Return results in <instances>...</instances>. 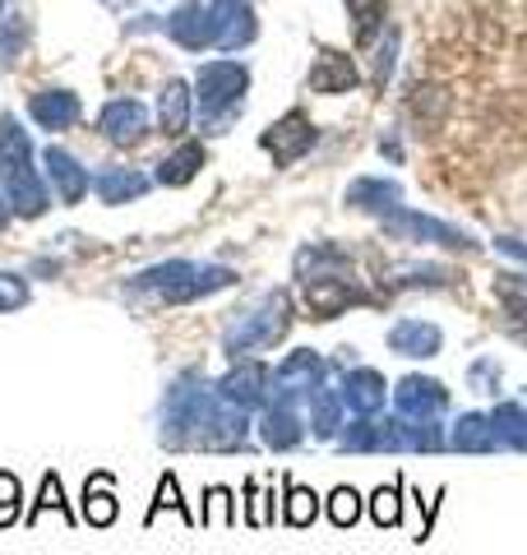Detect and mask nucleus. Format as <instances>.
<instances>
[{
  "label": "nucleus",
  "instance_id": "0eeeda50",
  "mask_svg": "<svg viewBox=\"0 0 527 555\" xmlns=\"http://www.w3.org/2000/svg\"><path fill=\"white\" fill-rule=\"evenodd\" d=\"M384 232L398 236V241H430V246H449V250H477L467 232L449 228V222H439V218L412 214V208H394V214H384Z\"/></svg>",
  "mask_w": 527,
  "mask_h": 555
},
{
  "label": "nucleus",
  "instance_id": "f8f14e48",
  "mask_svg": "<svg viewBox=\"0 0 527 555\" xmlns=\"http://www.w3.org/2000/svg\"><path fill=\"white\" fill-rule=\"evenodd\" d=\"M208 24H214V47L218 51H236L255 38V14L241 0H214L208 5Z\"/></svg>",
  "mask_w": 527,
  "mask_h": 555
},
{
  "label": "nucleus",
  "instance_id": "20e7f679",
  "mask_svg": "<svg viewBox=\"0 0 527 555\" xmlns=\"http://www.w3.org/2000/svg\"><path fill=\"white\" fill-rule=\"evenodd\" d=\"M250 89V69L236 61H208L200 69V112H204V130L222 134L241 112V98Z\"/></svg>",
  "mask_w": 527,
  "mask_h": 555
},
{
  "label": "nucleus",
  "instance_id": "bb28decb",
  "mask_svg": "<svg viewBox=\"0 0 527 555\" xmlns=\"http://www.w3.org/2000/svg\"><path fill=\"white\" fill-rule=\"evenodd\" d=\"M185 126H190V89L181 79H171L163 102H157V130L176 139V134H185Z\"/></svg>",
  "mask_w": 527,
  "mask_h": 555
},
{
  "label": "nucleus",
  "instance_id": "a19ab883",
  "mask_svg": "<svg viewBox=\"0 0 527 555\" xmlns=\"http://www.w3.org/2000/svg\"><path fill=\"white\" fill-rule=\"evenodd\" d=\"M24 38H28L24 20H20V14H10V20H5V33H0V61H5V65L20 61V42H24Z\"/></svg>",
  "mask_w": 527,
  "mask_h": 555
},
{
  "label": "nucleus",
  "instance_id": "9d476101",
  "mask_svg": "<svg viewBox=\"0 0 527 555\" xmlns=\"http://www.w3.org/2000/svg\"><path fill=\"white\" fill-rule=\"evenodd\" d=\"M357 301H371L361 292V283L351 273H333V278H310L306 283V306H310V315L314 320H338L347 306H357Z\"/></svg>",
  "mask_w": 527,
  "mask_h": 555
},
{
  "label": "nucleus",
  "instance_id": "5701e85b",
  "mask_svg": "<svg viewBox=\"0 0 527 555\" xmlns=\"http://www.w3.org/2000/svg\"><path fill=\"white\" fill-rule=\"evenodd\" d=\"M83 524H88V528H112V524H116L112 473H93V477L83 481Z\"/></svg>",
  "mask_w": 527,
  "mask_h": 555
},
{
  "label": "nucleus",
  "instance_id": "a878e982",
  "mask_svg": "<svg viewBox=\"0 0 527 555\" xmlns=\"http://www.w3.org/2000/svg\"><path fill=\"white\" fill-rule=\"evenodd\" d=\"M310 430L320 440H338V430H343V393L338 389L310 393Z\"/></svg>",
  "mask_w": 527,
  "mask_h": 555
},
{
  "label": "nucleus",
  "instance_id": "c756f323",
  "mask_svg": "<svg viewBox=\"0 0 527 555\" xmlns=\"http://www.w3.org/2000/svg\"><path fill=\"white\" fill-rule=\"evenodd\" d=\"M384 5H389V0H347V10H351V38H357V47H371L380 38Z\"/></svg>",
  "mask_w": 527,
  "mask_h": 555
},
{
  "label": "nucleus",
  "instance_id": "6ab92c4d",
  "mask_svg": "<svg viewBox=\"0 0 527 555\" xmlns=\"http://www.w3.org/2000/svg\"><path fill=\"white\" fill-rule=\"evenodd\" d=\"M343 408H351L357 416H375L384 408V398H389V385H384V375L361 366V371H347L343 375Z\"/></svg>",
  "mask_w": 527,
  "mask_h": 555
},
{
  "label": "nucleus",
  "instance_id": "a211bd4d",
  "mask_svg": "<svg viewBox=\"0 0 527 555\" xmlns=\"http://www.w3.org/2000/svg\"><path fill=\"white\" fill-rule=\"evenodd\" d=\"M310 89L314 93H329V98L351 93V89H357V61L343 56V51H333V47H320L314 69H310Z\"/></svg>",
  "mask_w": 527,
  "mask_h": 555
},
{
  "label": "nucleus",
  "instance_id": "2f4dec72",
  "mask_svg": "<svg viewBox=\"0 0 527 555\" xmlns=\"http://www.w3.org/2000/svg\"><path fill=\"white\" fill-rule=\"evenodd\" d=\"M283 518H287V528H310L314 518H320V495H314L310 486L287 481V505H283Z\"/></svg>",
  "mask_w": 527,
  "mask_h": 555
},
{
  "label": "nucleus",
  "instance_id": "b1692460",
  "mask_svg": "<svg viewBox=\"0 0 527 555\" xmlns=\"http://www.w3.org/2000/svg\"><path fill=\"white\" fill-rule=\"evenodd\" d=\"M167 33L181 47H190V51H200V47H214V24H208V5H181L171 14V24H167Z\"/></svg>",
  "mask_w": 527,
  "mask_h": 555
},
{
  "label": "nucleus",
  "instance_id": "f03ea898",
  "mask_svg": "<svg viewBox=\"0 0 527 555\" xmlns=\"http://www.w3.org/2000/svg\"><path fill=\"white\" fill-rule=\"evenodd\" d=\"M236 273L222 264H200V259H167V264H153L144 273H134V283L126 287L130 301L144 306H185L200 297H214V292L232 287Z\"/></svg>",
  "mask_w": 527,
  "mask_h": 555
},
{
  "label": "nucleus",
  "instance_id": "1a4fd4ad",
  "mask_svg": "<svg viewBox=\"0 0 527 555\" xmlns=\"http://www.w3.org/2000/svg\"><path fill=\"white\" fill-rule=\"evenodd\" d=\"M449 408V389L430 375H408L394 385V412L412 416V422H439Z\"/></svg>",
  "mask_w": 527,
  "mask_h": 555
},
{
  "label": "nucleus",
  "instance_id": "7ed1b4c3",
  "mask_svg": "<svg viewBox=\"0 0 527 555\" xmlns=\"http://www.w3.org/2000/svg\"><path fill=\"white\" fill-rule=\"evenodd\" d=\"M287 328H292V297L287 292H264L259 306L241 310V315L222 328V352L241 361L250 352H264V347L283 343Z\"/></svg>",
  "mask_w": 527,
  "mask_h": 555
},
{
  "label": "nucleus",
  "instance_id": "79ce46f5",
  "mask_svg": "<svg viewBox=\"0 0 527 555\" xmlns=\"http://www.w3.org/2000/svg\"><path fill=\"white\" fill-rule=\"evenodd\" d=\"M496 246H500V255H514V259H523V264H527V246H523V241H514V236H500Z\"/></svg>",
  "mask_w": 527,
  "mask_h": 555
},
{
  "label": "nucleus",
  "instance_id": "c9c22d12",
  "mask_svg": "<svg viewBox=\"0 0 527 555\" xmlns=\"http://www.w3.org/2000/svg\"><path fill=\"white\" fill-rule=\"evenodd\" d=\"M371 518H375V528H398L402 524V491L398 486H380V491L371 495Z\"/></svg>",
  "mask_w": 527,
  "mask_h": 555
},
{
  "label": "nucleus",
  "instance_id": "72a5a7b5",
  "mask_svg": "<svg viewBox=\"0 0 527 555\" xmlns=\"http://www.w3.org/2000/svg\"><path fill=\"white\" fill-rule=\"evenodd\" d=\"M496 297L509 306V315L518 320V328H527V278L523 273H504L496 283Z\"/></svg>",
  "mask_w": 527,
  "mask_h": 555
},
{
  "label": "nucleus",
  "instance_id": "f704fd0d",
  "mask_svg": "<svg viewBox=\"0 0 527 555\" xmlns=\"http://www.w3.org/2000/svg\"><path fill=\"white\" fill-rule=\"evenodd\" d=\"M329 524L333 528H357V518H361V495L351 491V486H338V491L329 495Z\"/></svg>",
  "mask_w": 527,
  "mask_h": 555
},
{
  "label": "nucleus",
  "instance_id": "4468645a",
  "mask_svg": "<svg viewBox=\"0 0 527 555\" xmlns=\"http://www.w3.org/2000/svg\"><path fill=\"white\" fill-rule=\"evenodd\" d=\"M0 177H5V199H10V208L20 218H42L47 214V185H42V177L33 171V163L28 167H0Z\"/></svg>",
  "mask_w": 527,
  "mask_h": 555
},
{
  "label": "nucleus",
  "instance_id": "f257e3e1",
  "mask_svg": "<svg viewBox=\"0 0 527 555\" xmlns=\"http://www.w3.org/2000/svg\"><path fill=\"white\" fill-rule=\"evenodd\" d=\"M250 412L227 403L218 389L171 385L163 398V444L167 449H245Z\"/></svg>",
  "mask_w": 527,
  "mask_h": 555
},
{
  "label": "nucleus",
  "instance_id": "473e14b6",
  "mask_svg": "<svg viewBox=\"0 0 527 555\" xmlns=\"http://www.w3.org/2000/svg\"><path fill=\"white\" fill-rule=\"evenodd\" d=\"M47 509H61V518H65V524H75V514H69V505H65V486H61V473H47V477H42L38 505L28 509V528L38 524V518H42Z\"/></svg>",
  "mask_w": 527,
  "mask_h": 555
},
{
  "label": "nucleus",
  "instance_id": "f3484780",
  "mask_svg": "<svg viewBox=\"0 0 527 555\" xmlns=\"http://www.w3.org/2000/svg\"><path fill=\"white\" fill-rule=\"evenodd\" d=\"M28 116L38 120L42 130H69V126H79L83 102H79V93H69V89H47V93H33Z\"/></svg>",
  "mask_w": 527,
  "mask_h": 555
},
{
  "label": "nucleus",
  "instance_id": "ddd939ff",
  "mask_svg": "<svg viewBox=\"0 0 527 555\" xmlns=\"http://www.w3.org/2000/svg\"><path fill=\"white\" fill-rule=\"evenodd\" d=\"M98 130H102V139H112V144H139V139L149 134V112L139 107L134 98H116L102 107Z\"/></svg>",
  "mask_w": 527,
  "mask_h": 555
},
{
  "label": "nucleus",
  "instance_id": "ea45409f",
  "mask_svg": "<svg viewBox=\"0 0 527 555\" xmlns=\"http://www.w3.org/2000/svg\"><path fill=\"white\" fill-rule=\"evenodd\" d=\"M20 500H24V486L14 473H0V528H10L20 518Z\"/></svg>",
  "mask_w": 527,
  "mask_h": 555
},
{
  "label": "nucleus",
  "instance_id": "7c9ffc66",
  "mask_svg": "<svg viewBox=\"0 0 527 555\" xmlns=\"http://www.w3.org/2000/svg\"><path fill=\"white\" fill-rule=\"evenodd\" d=\"M28 163H33L28 130L14 116H0V167H28Z\"/></svg>",
  "mask_w": 527,
  "mask_h": 555
},
{
  "label": "nucleus",
  "instance_id": "e433bc0d",
  "mask_svg": "<svg viewBox=\"0 0 527 555\" xmlns=\"http://www.w3.org/2000/svg\"><path fill=\"white\" fill-rule=\"evenodd\" d=\"M214 518H222V524H236V500L227 486H208L204 491V514H200V524H214Z\"/></svg>",
  "mask_w": 527,
  "mask_h": 555
},
{
  "label": "nucleus",
  "instance_id": "39448f33",
  "mask_svg": "<svg viewBox=\"0 0 527 555\" xmlns=\"http://www.w3.org/2000/svg\"><path fill=\"white\" fill-rule=\"evenodd\" d=\"M338 449L343 454H398L408 449V436H402L398 416H357V422H343L338 430Z\"/></svg>",
  "mask_w": 527,
  "mask_h": 555
},
{
  "label": "nucleus",
  "instance_id": "4be33fe9",
  "mask_svg": "<svg viewBox=\"0 0 527 555\" xmlns=\"http://www.w3.org/2000/svg\"><path fill=\"white\" fill-rule=\"evenodd\" d=\"M347 204L361 208V214H394V208L402 204V185L380 181V177H361V181H351Z\"/></svg>",
  "mask_w": 527,
  "mask_h": 555
},
{
  "label": "nucleus",
  "instance_id": "393cba45",
  "mask_svg": "<svg viewBox=\"0 0 527 555\" xmlns=\"http://www.w3.org/2000/svg\"><path fill=\"white\" fill-rule=\"evenodd\" d=\"M93 190H98L102 204H130L149 190V177H139L134 167H112V171H98Z\"/></svg>",
  "mask_w": 527,
  "mask_h": 555
},
{
  "label": "nucleus",
  "instance_id": "37998d69",
  "mask_svg": "<svg viewBox=\"0 0 527 555\" xmlns=\"http://www.w3.org/2000/svg\"><path fill=\"white\" fill-rule=\"evenodd\" d=\"M5 222H10V199L0 195V228H5Z\"/></svg>",
  "mask_w": 527,
  "mask_h": 555
},
{
  "label": "nucleus",
  "instance_id": "423d86ee",
  "mask_svg": "<svg viewBox=\"0 0 527 555\" xmlns=\"http://www.w3.org/2000/svg\"><path fill=\"white\" fill-rule=\"evenodd\" d=\"M324 375H329V361L320 352H310V347H296L273 371V403L296 408V398H310L314 389H324Z\"/></svg>",
  "mask_w": 527,
  "mask_h": 555
},
{
  "label": "nucleus",
  "instance_id": "58836bf2",
  "mask_svg": "<svg viewBox=\"0 0 527 555\" xmlns=\"http://www.w3.org/2000/svg\"><path fill=\"white\" fill-rule=\"evenodd\" d=\"M24 306H28V283L20 273L0 269V315H14V310H24Z\"/></svg>",
  "mask_w": 527,
  "mask_h": 555
},
{
  "label": "nucleus",
  "instance_id": "dca6fc26",
  "mask_svg": "<svg viewBox=\"0 0 527 555\" xmlns=\"http://www.w3.org/2000/svg\"><path fill=\"white\" fill-rule=\"evenodd\" d=\"M259 440L269 444L273 454H287V449H296L306 440L301 412H296L292 403H269V408H264V422H259Z\"/></svg>",
  "mask_w": 527,
  "mask_h": 555
},
{
  "label": "nucleus",
  "instance_id": "4c0bfd02",
  "mask_svg": "<svg viewBox=\"0 0 527 555\" xmlns=\"http://www.w3.org/2000/svg\"><path fill=\"white\" fill-rule=\"evenodd\" d=\"M163 509H171V514H181L185 524H195V518L185 514V505H181V486H176V477L167 473L163 481H157V500H153V509H149V524H157V514Z\"/></svg>",
  "mask_w": 527,
  "mask_h": 555
},
{
  "label": "nucleus",
  "instance_id": "cd10ccee",
  "mask_svg": "<svg viewBox=\"0 0 527 555\" xmlns=\"http://www.w3.org/2000/svg\"><path fill=\"white\" fill-rule=\"evenodd\" d=\"M490 426H496L500 449H518V454H527V408L523 403H500L496 412H490Z\"/></svg>",
  "mask_w": 527,
  "mask_h": 555
},
{
  "label": "nucleus",
  "instance_id": "c85d7f7f",
  "mask_svg": "<svg viewBox=\"0 0 527 555\" xmlns=\"http://www.w3.org/2000/svg\"><path fill=\"white\" fill-rule=\"evenodd\" d=\"M200 167H204V144H181L167 163H157V181L163 185H185V181L200 177Z\"/></svg>",
  "mask_w": 527,
  "mask_h": 555
},
{
  "label": "nucleus",
  "instance_id": "aec40b11",
  "mask_svg": "<svg viewBox=\"0 0 527 555\" xmlns=\"http://www.w3.org/2000/svg\"><path fill=\"white\" fill-rule=\"evenodd\" d=\"M389 347L398 357L426 361V357H435L439 347H445V334H439V324H430V320H398L389 328Z\"/></svg>",
  "mask_w": 527,
  "mask_h": 555
},
{
  "label": "nucleus",
  "instance_id": "9b49d317",
  "mask_svg": "<svg viewBox=\"0 0 527 555\" xmlns=\"http://www.w3.org/2000/svg\"><path fill=\"white\" fill-rule=\"evenodd\" d=\"M314 139H320V130L310 126L306 112H287L283 120H273L269 130H264V149L273 153L278 167H287L296 158H306V153L314 149Z\"/></svg>",
  "mask_w": 527,
  "mask_h": 555
},
{
  "label": "nucleus",
  "instance_id": "2eb2a0df",
  "mask_svg": "<svg viewBox=\"0 0 527 555\" xmlns=\"http://www.w3.org/2000/svg\"><path fill=\"white\" fill-rule=\"evenodd\" d=\"M42 163H47V181L56 185V195H61V204H79L88 190H93V177L79 167V158H69L65 149H56L51 144L47 153H42Z\"/></svg>",
  "mask_w": 527,
  "mask_h": 555
},
{
  "label": "nucleus",
  "instance_id": "412c9836",
  "mask_svg": "<svg viewBox=\"0 0 527 555\" xmlns=\"http://www.w3.org/2000/svg\"><path fill=\"white\" fill-rule=\"evenodd\" d=\"M449 449H459V454H490V449H500L490 416L486 412H463L449 430Z\"/></svg>",
  "mask_w": 527,
  "mask_h": 555
},
{
  "label": "nucleus",
  "instance_id": "6e6552de",
  "mask_svg": "<svg viewBox=\"0 0 527 555\" xmlns=\"http://www.w3.org/2000/svg\"><path fill=\"white\" fill-rule=\"evenodd\" d=\"M218 393L227 398V403L245 408V412L269 408L273 403V371L259 366V361H236V366L218 379Z\"/></svg>",
  "mask_w": 527,
  "mask_h": 555
}]
</instances>
